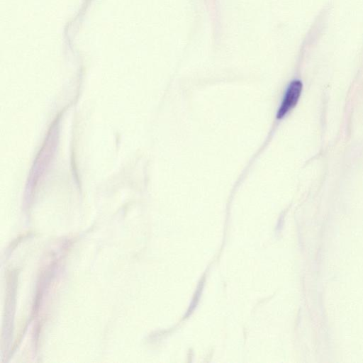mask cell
<instances>
[{
	"instance_id": "6da1fadb",
	"label": "cell",
	"mask_w": 363,
	"mask_h": 363,
	"mask_svg": "<svg viewBox=\"0 0 363 363\" xmlns=\"http://www.w3.org/2000/svg\"><path fill=\"white\" fill-rule=\"evenodd\" d=\"M302 91V83L299 80H294L289 85L281 106L277 112V118L284 117L297 104Z\"/></svg>"
}]
</instances>
